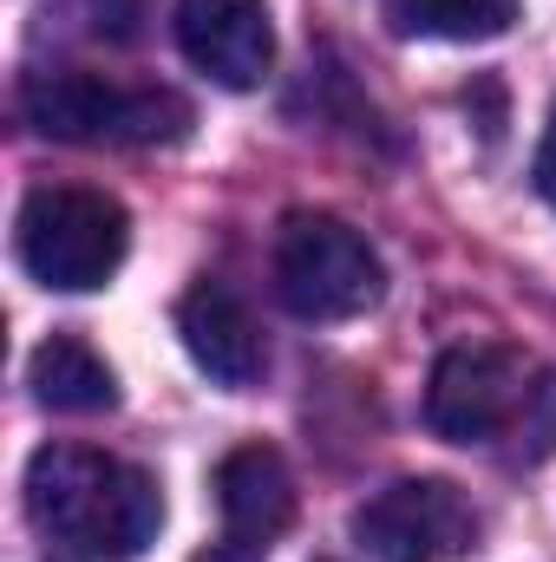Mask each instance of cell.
<instances>
[{"label":"cell","instance_id":"obj_5","mask_svg":"<svg viewBox=\"0 0 556 562\" xmlns=\"http://www.w3.org/2000/svg\"><path fill=\"white\" fill-rule=\"evenodd\" d=\"M276 294L301 321H354L387 294V269L354 223L327 210H288L276 229Z\"/></svg>","mask_w":556,"mask_h":562},{"label":"cell","instance_id":"obj_8","mask_svg":"<svg viewBox=\"0 0 556 562\" xmlns=\"http://www.w3.org/2000/svg\"><path fill=\"white\" fill-rule=\"evenodd\" d=\"M216 510H223V557L256 562L294 524V477L276 445H243L216 464Z\"/></svg>","mask_w":556,"mask_h":562},{"label":"cell","instance_id":"obj_1","mask_svg":"<svg viewBox=\"0 0 556 562\" xmlns=\"http://www.w3.org/2000/svg\"><path fill=\"white\" fill-rule=\"evenodd\" d=\"M26 517L73 557L125 562L157 543L164 491L132 458L92 445H40L26 464Z\"/></svg>","mask_w":556,"mask_h":562},{"label":"cell","instance_id":"obj_4","mask_svg":"<svg viewBox=\"0 0 556 562\" xmlns=\"http://www.w3.org/2000/svg\"><path fill=\"white\" fill-rule=\"evenodd\" d=\"M20 112L40 138L59 144H177L190 132V105L164 86H125L105 72H33L20 86Z\"/></svg>","mask_w":556,"mask_h":562},{"label":"cell","instance_id":"obj_13","mask_svg":"<svg viewBox=\"0 0 556 562\" xmlns=\"http://www.w3.org/2000/svg\"><path fill=\"white\" fill-rule=\"evenodd\" d=\"M531 183H537V196L556 210V105H551V125H544V138H537V164H531Z\"/></svg>","mask_w":556,"mask_h":562},{"label":"cell","instance_id":"obj_12","mask_svg":"<svg viewBox=\"0 0 556 562\" xmlns=\"http://www.w3.org/2000/svg\"><path fill=\"white\" fill-rule=\"evenodd\" d=\"M86 13L99 40H138L144 26V0H86Z\"/></svg>","mask_w":556,"mask_h":562},{"label":"cell","instance_id":"obj_6","mask_svg":"<svg viewBox=\"0 0 556 562\" xmlns=\"http://www.w3.org/2000/svg\"><path fill=\"white\" fill-rule=\"evenodd\" d=\"M354 543L380 562H458L478 543V510L445 477H400L354 510Z\"/></svg>","mask_w":556,"mask_h":562},{"label":"cell","instance_id":"obj_11","mask_svg":"<svg viewBox=\"0 0 556 562\" xmlns=\"http://www.w3.org/2000/svg\"><path fill=\"white\" fill-rule=\"evenodd\" d=\"M387 20L407 40L478 46V40H504L518 26V0H387Z\"/></svg>","mask_w":556,"mask_h":562},{"label":"cell","instance_id":"obj_9","mask_svg":"<svg viewBox=\"0 0 556 562\" xmlns=\"http://www.w3.org/2000/svg\"><path fill=\"white\" fill-rule=\"evenodd\" d=\"M177 334H184V353L230 393L256 386L269 373V347H263V327L249 314V301L230 288V281H197L184 301H177Z\"/></svg>","mask_w":556,"mask_h":562},{"label":"cell","instance_id":"obj_2","mask_svg":"<svg viewBox=\"0 0 556 562\" xmlns=\"http://www.w3.org/2000/svg\"><path fill=\"white\" fill-rule=\"evenodd\" d=\"M425 425L445 445H498L518 438V458H544L556 445V373L518 347L471 340L432 367Z\"/></svg>","mask_w":556,"mask_h":562},{"label":"cell","instance_id":"obj_7","mask_svg":"<svg viewBox=\"0 0 556 562\" xmlns=\"http://www.w3.org/2000/svg\"><path fill=\"white\" fill-rule=\"evenodd\" d=\"M177 46L203 79L249 92L276 66L269 0H177Z\"/></svg>","mask_w":556,"mask_h":562},{"label":"cell","instance_id":"obj_10","mask_svg":"<svg viewBox=\"0 0 556 562\" xmlns=\"http://www.w3.org/2000/svg\"><path fill=\"white\" fill-rule=\"evenodd\" d=\"M26 380H33V400L53 406V413H112L119 406V373L79 334L40 340L33 360H26Z\"/></svg>","mask_w":556,"mask_h":562},{"label":"cell","instance_id":"obj_3","mask_svg":"<svg viewBox=\"0 0 556 562\" xmlns=\"http://www.w3.org/2000/svg\"><path fill=\"white\" fill-rule=\"evenodd\" d=\"M13 249H20V269L40 281V288L92 294V288H105V281L125 269L132 216H125V203L105 196V190H86V183H40V190H26V203H20Z\"/></svg>","mask_w":556,"mask_h":562}]
</instances>
